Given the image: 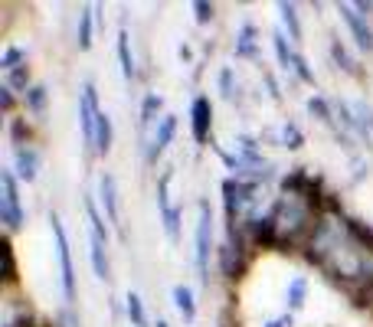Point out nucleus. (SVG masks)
I'll use <instances>...</instances> for the list:
<instances>
[{
	"label": "nucleus",
	"mask_w": 373,
	"mask_h": 327,
	"mask_svg": "<svg viewBox=\"0 0 373 327\" xmlns=\"http://www.w3.org/2000/svg\"><path fill=\"white\" fill-rule=\"evenodd\" d=\"M272 219H275L278 242H282V246H291V242L311 226V203L301 200V197L285 193V197L272 206Z\"/></svg>",
	"instance_id": "obj_1"
},
{
	"label": "nucleus",
	"mask_w": 373,
	"mask_h": 327,
	"mask_svg": "<svg viewBox=\"0 0 373 327\" xmlns=\"http://www.w3.org/2000/svg\"><path fill=\"white\" fill-rule=\"evenodd\" d=\"M210 252H213V210L207 200H200L197 249H193V259H197V272H200V281H203V285H210Z\"/></svg>",
	"instance_id": "obj_2"
},
{
	"label": "nucleus",
	"mask_w": 373,
	"mask_h": 327,
	"mask_svg": "<svg viewBox=\"0 0 373 327\" xmlns=\"http://www.w3.org/2000/svg\"><path fill=\"white\" fill-rule=\"evenodd\" d=\"M52 226V239H56V255H59V281H62V298L73 301L75 298V272H73V252H69V239H66V229H62L59 216H50Z\"/></svg>",
	"instance_id": "obj_3"
},
{
	"label": "nucleus",
	"mask_w": 373,
	"mask_h": 327,
	"mask_svg": "<svg viewBox=\"0 0 373 327\" xmlns=\"http://www.w3.org/2000/svg\"><path fill=\"white\" fill-rule=\"evenodd\" d=\"M256 193H259V184H256V180H223V200H226L229 226H236L239 213L256 200Z\"/></svg>",
	"instance_id": "obj_4"
},
{
	"label": "nucleus",
	"mask_w": 373,
	"mask_h": 327,
	"mask_svg": "<svg viewBox=\"0 0 373 327\" xmlns=\"http://www.w3.org/2000/svg\"><path fill=\"white\" fill-rule=\"evenodd\" d=\"M0 216L7 229L23 226V206H20V193H17V177L13 170H0Z\"/></svg>",
	"instance_id": "obj_5"
},
{
	"label": "nucleus",
	"mask_w": 373,
	"mask_h": 327,
	"mask_svg": "<svg viewBox=\"0 0 373 327\" xmlns=\"http://www.w3.org/2000/svg\"><path fill=\"white\" fill-rule=\"evenodd\" d=\"M99 92L92 82L82 86V95H79V125H82V141L95 148V125H99Z\"/></svg>",
	"instance_id": "obj_6"
},
{
	"label": "nucleus",
	"mask_w": 373,
	"mask_h": 327,
	"mask_svg": "<svg viewBox=\"0 0 373 327\" xmlns=\"http://www.w3.org/2000/svg\"><path fill=\"white\" fill-rule=\"evenodd\" d=\"M337 13H341V20L347 23L350 37L357 39V46L361 50H373V30L367 26V17L354 10V3H337Z\"/></svg>",
	"instance_id": "obj_7"
},
{
	"label": "nucleus",
	"mask_w": 373,
	"mask_h": 327,
	"mask_svg": "<svg viewBox=\"0 0 373 327\" xmlns=\"http://www.w3.org/2000/svg\"><path fill=\"white\" fill-rule=\"evenodd\" d=\"M210 125H213V105L207 95H200L193 101V108H190V131H193L197 144H203V141L210 138Z\"/></svg>",
	"instance_id": "obj_8"
},
{
	"label": "nucleus",
	"mask_w": 373,
	"mask_h": 327,
	"mask_svg": "<svg viewBox=\"0 0 373 327\" xmlns=\"http://www.w3.org/2000/svg\"><path fill=\"white\" fill-rule=\"evenodd\" d=\"M13 170H17V177L20 180H37L39 174V151L37 148H30V144H17L13 148Z\"/></svg>",
	"instance_id": "obj_9"
},
{
	"label": "nucleus",
	"mask_w": 373,
	"mask_h": 327,
	"mask_svg": "<svg viewBox=\"0 0 373 327\" xmlns=\"http://www.w3.org/2000/svg\"><path fill=\"white\" fill-rule=\"evenodd\" d=\"M174 131H177V118H174V115H164L161 125H157V131H154V138H151V144H148V161L151 164L167 151V144L174 141Z\"/></svg>",
	"instance_id": "obj_10"
},
{
	"label": "nucleus",
	"mask_w": 373,
	"mask_h": 327,
	"mask_svg": "<svg viewBox=\"0 0 373 327\" xmlns=\"http://www.w3.org/2000/svg\"><path fill=\"white\" fill-rule=\"evenodd\" d=\"M99 203H102V210H105V216H108V223L118 226L122 213H118V187H115V177L112 174H102L99 177Z\"/></svg>",
	"instance_id": "obj_11"
},
{
	"label": "nucleus",
	"mask_w": 373,
	"mask_h": 327,
	"mask_svg": "<svg viewBox=\"0 0 373 327\" xmlns=\"http://www.w3.org/2000/svg\"><path fill=\"white\" fill-rule=\"evenodd\" d=\"M242 268H246V262H242V249L233 246V242L220 246V272H223L226 278H239L242 275Z\"/></svg>",
	"instance_id": "obj_12"
},
{
	"label": "nucleus",
	"mask_w": 373,
	"mask_h": 327,
	"mask_svg": "<svg viewBox=\"0 0 373 327\" xmlns=\"http://www.w3.org/2000/svg\"><path fill=\"white\" fill-rule=\"evenodd\" d=\"M105 249H108V242H102L99 236H88V259H92V272L99 278H108V255H105Z\"/></svg>",
	"instance_id": "obj_13"
},
{
	"label": "nucleus",
	"mask_w": 373,
	"mask_h": 327,
	"mask_svg": "<svg viewBox=\"0 0 373 327\" xmlns=\"http://www.w3.org/2000/svg\"><path fill=\"white\" fill-rule=\"evenodd\" d=\"M174 304L180 317H184L186 324H193L197 321V301H193V291L186 288V285H174Z\"/></svg>",
	"instance_id": "obj_14"
},
{
	"label": "nucleus",
	"mask_w": 373,
	"mask_h": 327,
	"mask_svg": "<svg viewBox=\"0 0 373 327\" xmlns=\"http://www.w3.org/2000/svg\"><path fill=\"white\" fill-rule=\"evenodd\" d=\"M236 56H242V59H256V56H259V50H256V26H252V23L239 26V33H236Z\"/></svg>",
	"instance_id": "obj_15"
},
{
	"label": "nucleus",
	"mask_w": 373,
	"mask_h": 327,
	"mask_svg": "<svg viewBox=\"0 0 373 327\" xmlns=\"http://www.w3.org/2000/svg\"><path fill=\"white\" fill-rule=\"evenodd\" d=\"M118 63H122V76L124 79H135V56H131V37H128V30L118 33Z\"/></svg>",
	"instance_id": "obj_16"
},
{
	"label": "nucleus",
	"mask_w": 373,
	"mask_h": 327,
	"mask_svg": "<svg viewBox=\"0 0 373 327\" xmlns=\"http://www.w3.org/2000/svg\"><path fill=\"white\" fill-rule=\"evenodd\" d=\"M305 295H308V278L305 275H295L288 281V291H285V301L291 311H298L301 304H305Z\"/></svg>",
	"instance_id": "obj_17"
},
{
	"label": "nucleus",
	"mask_w": 373,
	"mask_h": 327,
	"mask_svg": "<svg viewBox=\"0 0 373 327\" xmlns=\"http://www.w3.org/2000/svg\"><path fill=\"white\" fill-rule=\"evenodd\" d=\"M95 151L99 154L112 151V118L105 112L99 115V125H95Z\"/></svg>",
	"instance_id": "obj_18"
},
{
	"label": "nucleus",
	"mask_w": 373,
	"mask_h": 327,
	"mask_svg": "<svg viewBox=\"0 0 373 327\" xmlns=\"http://www.w3.org/2000/svg\"><path fill=\"white\" fill-rule=\"evenodd\" d=\"M86 213H88V232H92V236H99L102 242H108V229H105V219H102L99 206H95V200H92V197L86 200Z\"/></svg>",
	"instance_id": "obj_19"
},
{
	"label": "nucleus",
	"mask_w": 373,
	"mask_h": 327,
	"mask_svg": "<svg viewBox=\"0 0 373 327\" xmlns=\"http://www.w3.org/2000/svg\"><path fill=\"white\" fill-rule=\"evenodd\" d=\"M161 105H164V99L157 95V92H148V95H144V105H141V128H151L154 121H157Z\"/></svg>",
	"instance_id": "obj_20"
},
{
	"label": "nucleus",
	"mask_w": 373,
	"mask_h": 327,
	"mask_svg": "<svg viewBox=\"0 0 373 327\" xmlns=\"http://www.w3.org/2000/svg\"><path fill=\"white\" fill-rule=\"evenodd\" d=\"M354 115H357V125H361V138L373 141V108L367 101H354Z\"/></svg>",
	"instance_id": "obj_21"
},
{
	"label": "nucleus",
	"mask_w": 373,
	"mask_h": 327,
	"mask_svg": "<svg viewBox=\"0 0 373 327\" xmlns=\"http://www.w3.org/2000/svg\"><path fill=\"white\" fill-rule=\"evenodd\" d=\"M92 17H95L92 7H82V10H79V39H75V43H79L82 52L92 46Z\"/></svg>",
	"instance_id": "obj_22"
},
{
	"label": "nucleus",
	"mask_w": 373,
	"mask_h": 327,
	"mask_svg": "<svg viewBox=\"0 0 373 327\" xmlns=\"http://www.w3.org/2000/svg\"><path fill=\"white\" fill-rule=\"evenodd\" d=\"M124 308H128V321L135 327H148V315H144V301L137 298L135 291H128V298H124Z\"/></svg>",
	"instance_id": "obj_23"
},
{
	"label": "nucleus",
	"mask_w": 373,
	"mask_h": 327,
	"mask_svg": "<svg viewBox=\"0 0 373 327\" xmlns=\"http://www.w3.org/2000/svg\"><path fill=\"white\" fill-rule=\"evenodd\" d=\"M278 13H282V23L288 26V37L298 43L301 39V23H298V13H295V3H278Z\"/></svg>",
	"instance_id": "obj_24"
},
{
	"label": "nucleus",
	"mask_w": 373,
	"mask_h": 327,
	"mask_svg": "<svg viewBox=\"0 0 373 327\" xmlns=\"http://www.w3.org/2000/svg\"><path fill=\"white\" fill-rule=\"evenodd\" d=\"M331 59H334V63L341 66L344 72H350V76H357V63L350 59V52L344 50V43H341V39H334V43H331Z\"/></svg>",
	"instance_id": "obj_25"
},
{
	"label": "nucleus",
	"mask_w": 373,
	"mask_h": 327,
	"mask_svg": "<svg viewBox=\"0 0 373 327\" xmlns=\"http://www.w3.org/2000/svg\"><path fill=\"white\" fill-rule=\"evenodd\" d=\"M180 210H177V206H171V210H167V213H161V219H164V232H167V239L171 242H177L180 239Z\"/></svg>",
	"instance_id": "obj_26"
},
{
	"label": "nucleus",
	"mask_w": 373,
	"mask_h": 327,
	"mask_svg": "<svg viewBox=\"0 0 373 327\" xmlns=\"http://www.w3.org/2000/svg\"><path fill=\"white\" fill-rule=\"evenodd\" d=\"M308 112L321 121V125H334V118H331V105L321 99V95H311L308 99Z\"/></svg>",
	"instance_id": "obj_27"
},
{
	"label": "nucleus",
	"mask_w": 373,
	"mask_h": 327,
	"mask_svg": "<svg viewBox=\"0 0 373 327\" xmlns=\"http://www.w3.org/2000/svg\"><path fill=\"white\" fill-rule=\"evenodd\" d=\"M278 138H282V148H288V151H298L301 144H305V138H301V131L298 125H282V131H278Z\"/></svg>",
	"instance_id": "obj_28"
},
{
	"label": "nucleus",
	"mask_w": 373,
	"mask_h": 327,
	"mask_svg": "<svg viewBox=\"0 0 373 327\" xmlns=\"http://www.w3.org/2000/svg\"><path fill=\"white\" fill-rule=\"evenodd\" d=\"M272 46H275V56H278L282 69H291V63H295V52L288 50V39L282 37V33H272Z\"/></svg>",
	"instance_id": "obj_29"
},
{
	"label": "nucleus",
	"mask_w": 373,
	"mask_h": 327,
	"mask_svg": "<svg viewBox=\"0 0 373 327\" xmlns=\"http://www.w3.org/2000/svg\"><path fill=\"white\" fill-rule=\"evenodd\" d=\"M23 59H26V52L20 50V46H10V50L3 52V59H0V69H3V72H13V69H20Z\"/></svg>",
	"instance_id": "obj_30"
},
{
	"label": "nucleus",
	"mask_w": 373,
	"mask_h": 327,
	"mask_svg": "<svg viewBox=\"0 0 373 327\" xmlns=\"http://www.w3.org/2000/svg\"><path fill=\"white\" fill-rule=\"evenodd\" d=\"M26 108L30 112H43L46 108V86H33L26 92Z\"/></svg>",
	"instance_id": "obj_31"
},
{
	"label": "nucleus",
	"mask_w": 373,
	"mask_h": 327,
	"mask_svg": "<svg viewBox=\"0 0 373 327\" xmlns=\"http://www.w3.org/2000/svg\"><path fill=\"white\" fill-rule=\"evenodd\" d=\"M3 281H13L17 278V262H13V246H10V239H3Z\"/></svg>",
	"instance_id": "obj_32"
},
{
	"label": "nucleus",
	"mask_w": 373,
	"mask_h": 327,
	"mask_svg": "<svg viewBox=\"0 0 373 327\" xmlns=\"http://www.w3.org/2000/svg\"><path fill=\"white\" fill-rule=\"evenodd\" d=\"M7 86L10 88H23V92H30V72H26V66H20V69H13L10 76H7Z\"/></svg>",
	"instance_id": "obj_33"
},
{
	"label": "nucleus",
	"mask_w": 373,
	"mask_h": 327,
	"mask_svg": "<svg viewBox=\"0 0 373 327\" xmlns=\"http://www.w3.org/2000/svg\"><path fill=\"white\" fill-rule=\"evenodd\" d=\"M291 69L298 72V79H305V82H314V72L308 69V59H305V56H298V52H295V63H291Z\"/></svg>",
	"instance_id": "obj_34"
},
{
	"label": "nucleus",
	"mask_w": 373,
	"mask_h": 327,
	"mask_svg": "<svg viewBox=\"0 0 373 327\" xmlns=\"http://www.w3.org/2000/svg\"><path fill=\"white\" fill-rule=\"evenodd\" d=\"M193 13H197V23H210V20H213V3L197 0V3H193Z\"/></svg>",
	"instance_id": "obj_35"
},
{
	"label": "nucleus",
	"mask_w": 373,
	"mask_h": 327,
	"mask_svg": "<svg viewBox=\"0 0 373 327\" xmlns=\"http://www.w3.org/2000/svg\"><path fill=\"white\" fill-rule=\"evenodd\" d=\"M220 92H223V99H233V92H236V86H233V69H223L220 72Z\"/></svg>",
	"instance_id": "obj_36"
},
{
	"label": "nucleus",
	"mask_w": 373,
	"mask_h": 327,
	"mask_svg": "<svg viewBox=\"0 0 373 327\" xmlns=\"http://www.w3.org/2000/svg\"><path fill=\"white\" fill-rule=\"evenodd\" d=\"M0 105H3V112H10V108H13V88L10 86L0 88Z\"/></svg>",
	"instance_id": "obj_37"
},
{
	"label": "nucleus",
	"mask_w": 373,
	"mask_h": 327,
	"mask_svg": "<svg viewBox=\"0 0 373 327\" xmlns=\"http://www.w3.org/2000/svg\"><path fill=\"white\" fill-rule=\"evenodd\" d=\"M295 321H291V315H282V317H272V321H265L262 327H291Z\"/></svg>",
	"instance_id": "obj_38"
},
{
	"label": "nucleus",
	"mask_w": 373,
	"mask_h": 327,
	"mask_svg": "<svg viewBox=\"0 0 373 327\" xmlns=\"http://www.w3.org/2000/svg\"><path fill=\"white\" fill-rule=\"evenodd\" d=\"M354 10L361 13V17H367V13L373 10V3H370V0H367V3H363V0H361V3H354Z\"/></svg>",
	"instance_id": "obj_39"
},
{
	"label": "nucleus",
	"mask_w": 373,
	"mask_h": 327,
	"mask_svg": "<svg viewBox=\"0 0 373 327\" xmlns=\"http://www.w3.org/2000/svg\"><path fill=\"white\" fill-rule=\"evenodd\" d=\"M157 327H167V321H157Z\"/></svg>",
	"instance_id": "obj_40"
},
{
	"label": "nucleus",
	"mask_w": 373,
	"mask_h": 327,
	"mask_svg": "<svg viewBox=\"0 0 373 327\" xmlns=\"http://www.w3.org/2000/svg\"><path fill=\"white\" fill-rule=\"evenodd\" d=\"M370 295H373V285H370Z\"/></svg>",
	"instance_id": "obj_41"
}]
</instances>
